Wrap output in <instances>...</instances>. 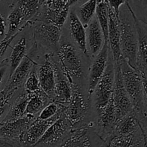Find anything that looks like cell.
<instances>
[{"label":"cell","mask_w":147,"mask_h":147,"mask_svg":"<svg viewBox=\"0 0 147 147\" xmlns=\"http://www.w3.org/2000/svg\"><path fill=\"white\" fill-rule=\"evenodd\" d=\"M109 4V3H108ZM109 27H108V37H109V47L112 53L114 64L119 63L121 57L120 50V27L119 20L116 18L113 10L109 6Z\"/></svg>","instance_id":"7402d4cb"},{"label":"cell","mask_w":147,"mask_h":147,"mask_svg":"<svg viewBox=\"0 0 147 147\" xmlns=\"http://www.w3.org/2000/svg\"><path fill=\"white\" fill-rule=\"evenodd\" d=\"M57 58L54 53L45 51L37 64L40 88L53 101L55 96Z\"/></svg>","instance_id":"9c48e42d"},{"label":"cell","mask_w":147,"mask_h":147,"mask_svg":"<svg viewBox=\"0 0 147 147\" xmlns=\"http://www.w3.org/2000/svg\"><path fill=\"white\" fill-rule=\"evenodd\" d=\"M9 15L7 19V23L8 24V30L6 32L5 36L1 40H9L13 35L17 34L18 32L22 31L26 27L27 24H24L23 23L22 14L21 12L20 7L16 2H11L9 6Z\"/></svg>","instance_id":"d4e9b609"},{"label":"cell","mask_w":147,"mask_h":147,"mask_svg":"<svg viewBox=\"0 0 147 147\" xmlns=\"http://www.w3.org/2000/svg\"><path fill=\"white\" fill-rule=\"evenodd\" d=\"M65 108V106L57 104V103L52 101L51 103H49L47 106H46L44 108V109L38 115L37 118L41 119V120H47V119L53 118L60 111L64 110Z\"/></svg>","instance_id":"1f68e13d"},{"label":"cell","mask_w":147,"mask_h":147,"mask_svg":"<svg viewBox=\"0 0 147 147\" xmlns=\"http://www.w3.org/2000/svg\"><path fill=\"white\" fill-rule=\"evenodd\" d=\"M77 0H47L43 1L40 12L32 21H40L63 28L67 20L71 6Z\"/></svg>","instance_id":"52a82bcc"},{"label":"cell","mask_w":147,"mask_h":147,"mask_svg":"<svg viewBox=\"0 0 147 147\" xmlns=\"http://www.w3.org/2000/svg\"><path fill=\"white\" fill-rule=\"evenodd\" d=\"M71 131L70 124L63 113L47 129L33 147H60L68 137Z\"/></svg>","instance_id":"8fae6325"},{"label":"cell","mask_w":147,"mask_h":147,"mask_svg":"<svg viewBox=\"0 0 147 147\" xmlns=\"http://www.w3.org/2000/svg\"><path fill=\"white\" fill-rule=\"evenodd\" d=\"M35 117L30 115H24L18 119L2 122L0 127V138L18 142L20 136Z\"/></svg>","instance_id":"d6986e66"},{"label":"cell","mask_w":147,"mask_h":147,"mask_svg":"<svg viewBox=\"0 0 147 147\" xmlns=\"http://www.w3.org/2000/svg\"><path fill=\"white\" fill-rule=\"evenodd\" d=\"M86 48L90 61L100 53L104 44V37L97 17L95 15L86 28Z\"/></svg>","instance_id":"e0dca14e"},{"label":"cell","mask_w":147,"mask_h":147,"mask_svg":"<svg viewBox=\"0 0 147 147\" xmlns=\"http://www.w3.org/2000/svg\"><path fill=\"white\" fill-rule=\"evenodd\" d=\"M32 40L46 51L56 53L59 47L63 28L40 21L28 22Z\"/></svg>","instance_id":"ba28073f"},{"label":"cell","mask_w":147,"mask_h":147,"mask_svg":"<svg viewBox=\"0 0 147 147\" xmlns=\"http://www.w3.org/2000/svg\"><path fill=\"white\" fill-rule=\"evenodd\" d=\"M72 87L73 95L70 103L65 106L64 116L73 131L93 123L94 117L87 88L77 86Z\"/></svg>","instance_id":"277c9868"},{"label":"cell","mask_w":147,"mask_h":147,"mask_svg":"<svg viewBox=\"0 0 147 147\" xmlns=\"http://www.w3.org/2000/svg\"><path fill=\"white\" fill-rule=\"evenodd\" d=\"M119 63L123 86L131 103L133 112L142 127L146 131L147 80L142 78L139 71L131 67L121 56Z\"/></svg>","instance_id":"7a4b0ae2"},{"label":"cell","mask_w":147,"mask_h":147,"mask_svg":"<svg viewBox=\"0 0 147 147\" xmlns=\"http://www.w3.org/2000/svg\"><path fill=\"white\" fill-rule=\"evenodd\" d=\"M7 20L0 13V36L1 37L5 36L6 31H7Z\"/></svg>","instance_id":"8d00e7d4"},{"label":"cell","mask_w":147,"mask_h":147,"mask_svg":"<svg viewBox=\"0 0 147 147\" xmlns=\"http://www.w3.org/2000/svg\"><path fill=\"white\" fill-rule=\"evenodd\" d=\"M120 27V50L121 57L128 64L136 70V56L138 51V37L131 7L126 1L119 10Z\"/></svg>","instance_id":"3957f363"},{"label":"cell","mask_w":147,"mask_h":147,"mask_svg":"<svg viewBox=\"0 0 147 147\" xmlns=\"http://www.w3.org/2000/svg\"><path fill=\"white\" fill-rule=\"evenodd\" d=\"M66 22H67V27H63L67 31L70 40L86 55L88 57L86 48V28L76 16L74 7L70 8Z\"/></svg>","instance_id":"ac0fdd59"},{"label":"cell","mask_w":147,"mask_h":147,"mask_svg":"<svg viewBox=\"0 0 147 147\" xmlns=\"http://www.w3.org/2000/svg\"><path fill=\"white\" fill-rule=\"evenodd\" d=\"M114 73V62L110 50L104 73L98 82L90 96L94 119L103 111L113 98Z\"/></svg>","instance_id":"5b68a950"},{"label":"cell","mask_w":147,"mask_h":147,"mask_svg":"<svg viewBox=\"0 0 147 147\" xmlns=\"http://www.w3.org/2000/svg\"><path fill=\"white\" fill-rule=\"evenodd\" d=\"M1 63H0V66H1Z\"/></svg>","instance_id":"60d3db41"},{"label":"cell","mask_w":147,"mask_h":147,"mask_svg":"<svg viewBox=\"0 0 147 147\" xmlns=\"http://www.w3.org/2000/svg\"><path fill=\"white\" fill-rule=\"evenodd\" d=\"M0 147H21L18 142L0 138Z\"/></svg>","instance_id":"d590c367"},{"label":"cell","mask_w":147,"mask_h":147,"mask_svg":"<svg viewBox=\"0 0 147 147\" xmlns=\"http://www.w3.org/2000/svg\"><path fill=\"white\" fill-rule=\"evenodd\" d=\"M6 104H9V100H7V97H6L4 90H1L0 92V106H4Z\"/></svg>","instance_id":"74e56055"},{"label":"cell","mask_w":147,"mask_h":147,"mask_svg":"<svg viewBox=\"0 0 147 147\" xmlns=\"http://www.w3.org/2000/svg\"><path fill=\"white\" fill-rule=\"evenodd\" d=\"M26 28V27H25ZM25 28L22 30V37H20L18 41L16 44L13 46L12 50H11V55L8 58L9 60V78L8 80H9L11 76L14 73V70L17 68V66L20 64L22 61L23 58L26 54L27 53V45H28V42L30 40V37L32 36L31 30L30 31H27ZM7 80V81H8Z\"/></svg>","instance_id":"44dd1931"},{"label":"cell","mask_w":147,"mask_h":147,"mask_svg":"<svg viewBox=\"0 0 147 147\" xmlns=\"http://www.w3.org/2000/svg\"><path fill=\"white\" fill-rule=\"evenodd\" d=\"M72 95H73L72 85L70 84L65 75L62 73L57 63V68H56L55 90V96L53 102L62 106H67L71 100Z\"/></svg>","instance_id":"603a6c76"},{"label":"cell","mask_w":147,"mask_h":147,"mask_svg":"<svg viewBox=\"0 0 147 147\" xmlns=\"http://www.w3.org/2000/svg\"><path fill=\"white\" fill-rule=\"evenodd\" d=\"M28 100L29 93L24 90V88L16 92L10 99L7 113L1 122L18 119L24 116Z\"/></svg>","instance_id":"cb8c5ba5"},{"label":"cell","mask_w":147,"mask_h":147,"mask_svg":"<svg viewBox=\"0 0 147 147\" xmlns=\"http://www.w3.org/2000/svg\"><path fill=\"white\" fill-rule=\"evenodd\" d=\"M45 50L37 45V43L34 42H33L32 45L24 56L22 61L17 66L12 76L7 81L4 88L3 89L5 93L6 97L9 100V103L13 95L23 88L29 73H30L32 67L37 64L42 56L41 54Z\"/></svg>","instance_id":"8992f818"},{"label":"cell","mask_w":147,"mask_h":147,"mask_svg":"<svg viewBox=\"0 0 147 147\" xmlns=\"http://www.w3.org/2000/svg\"><path fill=\"white\" fill-rule=\"evenodd\" d=\"M1 66H0V92L3 90L1 88L3 87L4 85V79L7 75V71L9 69V60L8 58H6L1 61Z\"/></svg>","instance_id":"d6a6232c"},{"label":"cell","mask_w":147,"mask_h":147,"mask_svg":"<svg viewBox=\"0 0 147 147\" xmlns=\"http://www.w3.org/2000/svg\"><path fill=\"white\" fill-rule=\"evenodd\" d=\"M125 2H126V1H123V0H111V1H108L109 6L113 10L116 18L119 19V10H120L121 7L123 4H124Z\"/></svg>","instance_id":"836d02e7"},{"label":"cell","mask_w":147,"mask_h":147,"mask_svg":"<svg viewBox=\"0 0 147 147\" xmlns=\"http://www.w3.org/2000/svg\"><path fill=\"white\" fill-rule=\"evenodd\" d=\"M143 129L133 111L116 121L113 135L128 136ZM146 131V130H145Z\"/></svg>","instance_id":"484cf974"},{"label":"cell","mask_w":147,"mask_h":147,"mask_svg":"<svg viewBox=\"0 0 147 147\" xmlns=\"http://www.w3.org/2000/svg\"><path fill=\"white\" fill-rule=\"evenodd\" d=\"M21 32L22 31L18 32L17 34L13 35L11 38H9L7 40H5V41H4V40H0V60H1V57H3V55H4V53H5L6 50H7V48H8L9 46L10 45V44H11V42L13 41V40H14L17 36H18Z\"/></svg>","instance_id":"e575fe53"},{"label":"cell","mask_w":147,"mask_h":147,"mask_svg":"<svg viewBox=\"0 0 147 147\" xmlns=\"http://www.w3.org/2000/svg\"><path fill=\"white\" fill-rule=\"evenodd\" d=\"M131 14L134 20L138 37V51L136 56V70L142 78L147 80L146 48H147V27L146 23L139 20L131 8Z\"/></svg>","instance_id":"9a60e30c"},{"label":"cell","mask_w":147,"mask_h":147,"mask_svg":"<svg viewBox=\"0 0 147 147\" xmlns=\"http://www.w3.org/2000/svg\"><path fill=\"white\" fill-rule=\"evenodd\" d=\"M109 50V42H104L100 53L96 56L90 63L88 80V93L90 96H91L98 82L104 73L107 65Z\"/></svg>","instance_id":"2e32d148"},{"label":"cell","mask_w":147,"mask_h":147,"mask_svg":"<svg viewBox=\"0 0 147 147\" xmlns=\"http://www.w3.org/2000/svg\"><path fill=\"white\" fill-rule=\"evenodd\" d=\"M65 110V109H64ZM64 110L59 112L53 118L47 120H41L35 118L29 124L26 130L22 133L19 139L18 143L21 147H33L47 131V129L55 123L62 115Z\"/></svg>","instance_id":"7c38bea8"},{"label":"cell","mask_w":147,"mask_h":147,"mask_svg":"<svg viewBox=\"0 0 147 147\" xmlns=\"http://www.w3.org/2000/svg\"><path fill=\"white\" fill-rule=\"evenodd\" d=\"M114 67L115 73L113 101L115 110H116V118L118 120L123 116L131 113L133 111V107L123 86L119 63L114 64Z\"/></svg>","instance_id":"4fadbf2b"},{"label":"cell","mask_w":147,"mask_h":147,"mask_svg":"<svg viewBox=\"0 0 147 147\" xmlns=\"http://www.w3.org/2000/svg\"><path fill=\"white\" fill-rule=\"evenodd\" d=\"M74 9L78 20L83 24L85 28H86L89 22L96 15V1H87L78 7V8H74Z\"/></svg>","instance_id":"f1b7e54d"},{"label":"cell","mask_w":147,"mask_h":147,"mask_svg":"<svg viewBox=\"0 0 147 147\" xmlns=\"http://www.w3.org/2000/svg\"><path fill=\"white\" fill-rule=\"evenodd\" d=\"M42 1V0L17 1V5L20 7L22 14L24 24L35 19V17L40 12Z\"/></svg>","instance_id":"83f0119b"},{"label":"cell","mask_w":147,"mask_h":147,"mask_svg":"<svg viewBox=\"0 0 147 147\" xmlns=\"http://www.w3.org/2000/svg\"><path fill=\"white\" fill-rule=\"evenodd\" d=\"M103 147H146V131L139 129L128 136H113L106 140Z\"/></svg>","instance_id":"ffe728a7"},{"label":"cell","mask_w":147,"mask_h":147,"mask_svg":"<svg viewBox=\"0 0 147 147\" xmlns=\"http://www.w3.org/2000/svg\"><path fill=\"white\" fill-rule=\"evenodd\" d=\"M55 54L60 70L70 84L88 88L91 61L70 40L64 27Z\"/></svg>","instance_id":"6da1fadb"},{"label":"cell","mask_w":147,"mask_h":147,"mask_svg":"<svg viewBox=\"0 0 147 147\" xmlns=\"http://www.w3.org/2000/svg\"><path fill=\"white\" fill-rule=\"evenodd\" d=\"M51 102L50 98L41 89L30 93L24 115H30L37 118L44 108Z\"/></svg>","instance_id":"4316f807"},{"label":"cell","mask_w":147,"mask_h":147,"mask_svg":"<svg viewBox=\"0 0 147 147\" xmlns=\"http://www.w3.org/2000/svg\"><path fill=\"white\" fill-rule=\"evenodd\" d=\"M104 141L98 135L93 123L73 130L60 147H103Z\"/></svg>","instance_id":"30bf717a"},{"label":"cell","mask_w":147,"mask_h":147,"mask_svg":"<svg viewBox=\"0 0 147 147\" xmlns=\"http://www.w3.org/2000/svg\"><path fill=\"white\" fill-rule=\"evenodd\" d=\"M2 124H3V123H2V122H1V123H0V127H1V126H2Z\"/></svg>","instance_id":"ab89813d"},{"label":"cell","mask_w":147,"mask_h":147,"mask_svg":"<svg viewBox=\"0 0 147 147\" xmlns=\"http://www.w3.org/2000/svg\"><path fill=\"white\" fill-rule=\"evenodd\" d=\"M109 4L108 1L101 0L96 1V16L100 26L105 42H109L108 37V27H109Z\"/></svg>","instance_id":"f546056e"},{"label":"cell","mask_w":147,"mask_h":147,"mask_svg":"<svg viewBox=\"0 0 147 147\" xmlns=\"http://www.w3.org/2000/svg\"><path fill=\"white\" fill-rule=\"evenodd\" d=\"M37 64L32 67L30 73H29L28 76H27V79L24 82V86H23L24 90L29 94L41 89L40 88V82H39L38 75H37Z\"/></svg>","instance_id":"4dcf8cb0"},{"label":"cell","mask_w":147,"mask_h":147,"mask_svg":"<svg viewBox=\"0 0 147 147\" xmlns=\"http://www.w3.org/2000/svg\"><path fill=\"white\" fill-rule=\"evenodd\" d=\"M116 121V110L112 98L107 106L93 121L96 133L104 142L113 135Z\"/></svg>","instance_id":"5bb4252c"},{"label":"cell","mask_w":147,"mask_h":147,"mask_svg":"<svg viewBox=\"0 0 147 147\" xmlns=\"http://www.w3.org/2000/svg\"><path fill=\"white\" fill-rule=\"evenodd\" d=\"M8 109H9V104H6L4 105V106H0V119H1V117H2L3 115H4V113H5V112H7V113Z\"/></svg>","instance_id":"f35d334b"}]
</instances>
